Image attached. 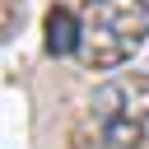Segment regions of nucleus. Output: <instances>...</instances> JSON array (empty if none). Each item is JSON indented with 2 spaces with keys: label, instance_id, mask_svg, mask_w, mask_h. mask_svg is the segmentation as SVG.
I'll use <instances>...</instances> for the list:
<instances>
[{
  "label": "nucleus",
  "instance_id": "1",
  "mask_svg": "<svg viewBox=\"0 0 149 149\" xmlns=\"http://www.w3.org/2000/svg\"><path fill=\"white\" fill-rule=\"evenodd\" d=\"M149 37V5L144 0H88V28H84V65L98 74L121 70Z\"/></svg>",
  "mask_w": 149,
  "mask_h": 149
},
{
  "label": "nucleus",
  "instance_id": "2",
  "mask_svg": "<svg viewBox=\"0 0 149 149\" xmlns=\"http://www.w3.org/2000/svg\"><path fill=\"white\" fill-rule=\"evenodd\" d=\"M88 112H93V121L130 116V121H140V126L149 130V74H144V70H130V74H121V79L93 88Z\"/></svg>",
  "mask_w": 149,
  "mask_h": 149
},
{
  "label": "nucleus",
  "instance_id": "3",
  "mask_svg": "<svg viewBox=\"0 0 149 149\" xmlns=\"http://www.w3.org/2000/svg\"><path fill=\"white\" fill-rule=\"evenodd\" d=\"M42 47H47V56H74L84 47V23L74 19V9L51 5L42 14Z\"/></svg>",
  "mask_w": 149,
  "mask_h": 149
},
{
  "label": "nucleus",
  "instance_id": "4",
  "mask_svg": "<svg viewBox=\"0 0 149 149\" xmlns=\"http://www.w3.org/2000/svg\"><path fill=\"white\" fill-rule=\"evenodd\" d=\"M19 19H23V0H5V37H14Z\"/></svg>",
  "mask_w": 149,
  "mask_h": 149
}]
</instances>
